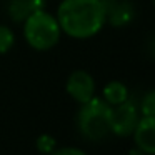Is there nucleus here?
<instances>
[{
  "label": "nucleus",
  "instance_id": "f257e3e1",
  "mask_svg": "<svg viewBox=\"0 0 155 155\" xmlns=\"http://www.w3.org/2000/svg\"><path fill=\"white\" fill-rule=\"evenodd\" d=\"M60 30L72 38H90L107 24L104 0H62L57 8Z\"/></svg>",
  "mask_w": 155,
  "mask_h": 155
},
{
  "label": "nucleus",
  "instance_id": "f03ea898",
  "mask_svg": "<svg viewBox=\"0 0 155 155\" xmlns=\"http://www.w3.org/2000/svg\"><path fill=\"white\" fill-rule=\"evenodd\" d=\"M112 107L102 97H92L80 104L77 112V128L90 142H102L110 134Z\"/></svg>",
  "mask_w": 155,
  "mask_h": 155
},
{
  "label": "nucleus",
  "instance_id": "7ed1b4c3",
  "mask_svg": "<svg viewBox=\"0 0 155 155\" xmlns=\"http://www.w3.org/2000/svg\"><path fill=\"white\" fill-rule=\"evenodd\" d=\"M60 25L57 17L44 10H37L30 14L24 20V37L32 48L38 52H45L54 48L60 40Z\"/></svg>",
  "mask_w": 155,
  "mask_h": 155
},
{
  "label": "nucleus",
  "instance_id": "20e7f679",
  "mask_svg": "<svg viewBox=\"0 0 155 155\" xmlns=\"http://www.w3.org/2000/svg\"><path fill=\"white\" fill-rule=\"evenodd\" d=\"M138 102L132 100L130 97L125 102L112 107L110 114V134L117 137H130L140 120Z\"/></svg>",
  "mask_w": 155,
  "mask_h": 155
},
{
  "label": "nucleus",
  "instance_id": "39448f33",
  "mask_svg": "<svg viewBox=\"0 0 155 155\" xmlns=\"http://www.w3.org/2000/svg\"><path fill=\"white\" fill-rule=\"evenodd\" d=\"M67 94L78 104H85L95 97V80L87 70H74L65 84Z\"/></svg>",
  "mask_w": 155,
  "mask_h": 155
},
{
  "label": "nucleus",
  "instance_id": "423d86ee",
  "mask_svg": "<svg viewBox=\"0 0 155 155\" xmlns=\"http://www.w3.org/2000/svg\"><path fill=\"white\" fill-rule=\"evenodd\" d=\"M105 20L112 27H125L135 17V7L130 0H104Z\"/></svg>",
  "mask_w": 155,
  "mask_h": 155
},
{
  "label": "nucleus",
  "instance_id": "0eeeda50",
  "mask_svg": "<svg viewBox=\"0 0 155 155\" xmlns=\"http://www.w3.org/2000/svg\"><path fill=\"white\" fill-rule=\"evenodd\" d=\"M132 137L140 152L155 155V117H140Z\"/></svg>",
  "mask_w": 155,
  "mask_h": 155
},
{
  "label": "nucleus",
  "instance_id": "6e6552de",
  "mask_svg": "<svg viewBox=\"0 0 155 155\" xmlns=\"http://www.w3.org/2000/svg\"><path fill=\"white\" fill-rule=\"evenodd\" d=\"M45 8V0H10L8 15L14 22L24 24V20L30 14Z\"/></svg>",
  "mask_w": 155,
  "mask_h": 155
},
{
  "label": "nucleus",
  "instance_id": "1a4fd4ad",
  "mask_svg": "<svg viewBox=\"0 0 155 155\" xmlns=\"http://www.w3.org/2000/svg\"><path fill=\"white\" fill-rule=\"evenodd\" d=\"M128 97H130V94H128L127 85L118 82V80L108 82L104 87V90H102V98H104L110 107H115V105L125 102Z\"/></svg>",
  "mask_w": 155,
  "mask_h": 155
},
{
  "label": "nucleus",
  "instance_id": "9d476101",
  "mask_svg": "<svg viewBox=\"0 0 155 155\" xmlns=\"http://www.w3.org/2000/svg\"><path fill=\"white\" fill-rule=\"evenodd\" d=\"M138 110L142 117H155V88L142 97L138 102Z\"/></svg>",
  "mask_w": 155,
  "mask_h": 155
},
{
  "label": "nucleus",
  "instance_id": "9b49d317",
  "mask_svg": "<svg viewBox=\"0 0 155 155\" xmlns=\"http://www.w3.org/2000/svg\"><path fill=\"white\" fill-rule=\"evenodd\" d=\"M35 147H37V150L40 152V153L50 155L52 152L57 148V140H55L50 134H42V135H38L37 140H35Z\"/></svg>",
  "mask_w": 155,
  "mask_h": 155
},
{
  "label": "nucleus",
  "instance_id": "f8f14e48",
  "mask_svg": "<svg viewBox=\"0 0 155 155\" xmlns=\"http://www.w3.org/2000/svg\"><path fill=\"white\" fill-rule=\"evenodd\" d=\"M15 44V34L7 27L0 25V54H7Z\"/></svg>",
  "mask_w": 155,
  "mask_h": 155
},
{
  "label": "nucleus",
  "instance_id": "ddd939ff",
  "mask_svg": "<svg viewBox=\"0 0 155 155\" xmlns=\"http://www.w3.org/2000/svg\"><path fill=\"white\" fill-rule=\"evenodd\" d=\"M50 155H88V153L78 147H60V148H55Z\"/></svg>",
  "mask_w": 155,
  "mask_h": 155
},
{
  "label": "nucleus",
  "instance_id": "4468645a",
  "mask_svg": "<svg viewBox=\"0 0 155 155\" xmlns=\"http://www.w3.org/2000/svg\"><path fill=\"white\" fill-rule=\"evenodd\" d=\"M153 5H155V0H153Z\"/></svg>",
  "mask_w": 155,
  "mask_h": 155
}]
</instances>
